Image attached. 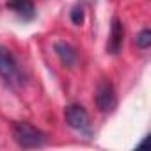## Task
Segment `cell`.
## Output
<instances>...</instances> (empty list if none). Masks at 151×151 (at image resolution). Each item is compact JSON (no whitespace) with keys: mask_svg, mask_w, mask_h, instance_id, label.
<instances>
[{"mask_svg":"<svg viewBox=\"0 0 151 151\" xmlns=\"http://www.w3.org/2000/svg\"><path fill=\"white\" fill-rule=\"evenodd\" d=\"M135 43H137V46H139V48H142V50H147V48L151 46V30H147V29L140 30V32L137 34V39H135Z\"/></svg>","mask_w":151,"mask_h":151,"instance_id":"cell-8","label":"cell"},{"mask_svg":"<svg viewBox=\"0 0 151 151\" xmlns=\"http://www.w3.org/2000/svg\"><path fill=\"white\" fill-rule=\"evenodd\" d=\"M123 41H124V29L119 18L112 20V27H110V37L107 43V52L112 55H117L123 48Z\"/></svg>","mask_w":151,"mask_h":151,"instance_id":"cell-5","label":"cell"},{"mask_svg":"<svg viewBox=\"0 0 151 151\" xmlns=\"http://www.w3.org/2000/svg\"><path fill=\"white\" fill-rule=\"evenodd\" d=\"M116 105H117V96L112 82L107 78H101L96 87V107L100 109V112L107 114V112H112Z\"/></svg>","mask_w":151,"mask_h":151,"instance_id":"cell-4","label":"cell"},{"mask_svg":"<svg viewBox=\"0 0 151 151\" xmlns=\"http://www.w3.org/2000/svg\"><path fill=\"white\" fill-rule=\"evenodd\" d=\"M13 137L16 144L23 149H34V147H43L48 140L46 133L41 132L39 128L32 126L30 123H14L13 126Z\"/></svg>","mask_w":151,"mask_h":151,"instance_id":"cell-1","label":"cell"},{"mask_svg":"<svg viewBox=\"0 0 151 151\" xmlns=\"http://www.w3.org/2000/svg\"><path fill=\"white\" fill-rule=\"evenodd\" d=\"M7 9H11L23 20H32L36 16V6L32 0H9Z\"/></svg>","mask_w":151,"mask_h":151,"instance_id":"cell-7","label":"cell"},{"mask_svg":"<svg viewBox=\"0 0 151 151\" xmlns=\"http://www.w3.org/2000/svg\"><path fill=\"white\" fill-rule=\"evenodd\" d=\"M69 18L75 25H82L84 23V7L82 6H75L69 13Z\"/></svg>","mask_w":151,"mask_h":151,"instance_id":"cell-9","label":"cell"},{"mask_svg":"<svg viewBox=\"0 0 151 151\" xmlns=\"http://www.w3.org/2000/svg\"><path fill=\"white\" fill-rule=\"evenodd\" d=\"M64 119L66 123L77 132H84V133H89L91 132V119H89V114L87 110L82 107V105H68L64 109Z\"/></svg>","mask_w":151,"mask_h":151,"instance_id":"cell-3","label":"cell"},{"mask_svg":"<svg viewBox=\"0 0 151 151\" xmlns=\"http://www.w3.org/2000/svg\"><path fill=\"white\" fill-rule=\"evenodd\" d=\"M0 77L9 86H14V87L23 84V75L20 71V66H18L13 52L2 45H0Z\"/></svg>","mask_w":151,"mask_h":151,"instance_id":"cell-2","label":"cell"},{"mask_svg":"<svg viewBox=\"0 0 151 151\" xmlns=\"http://www.w3.org/2000/svg\"><path fill=\"white\" fill-rule=\"evenodd\" d=\"M53 50H55L57 57L60 59V62H62L64 66L71 68V66L77 64L78 52H77V48H75L73 45H69V43H66V41H57V43L53 45Z\"/></svg>","mask_w":151,"mask_h":151,"instance_id":"cell-6","label":"cell"}]
</instances>
